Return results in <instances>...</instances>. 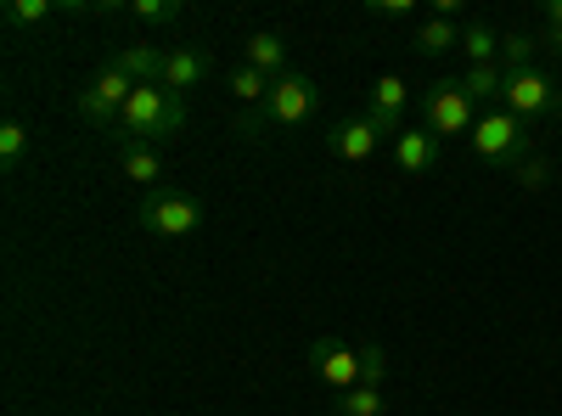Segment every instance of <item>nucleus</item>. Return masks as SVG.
I'll return each instance as SVG.
<instances>
[{
  "mask_svg": "<svg viewBox=\"0 0 562 416\" xmlns=\"http://www.w3.org/2000/svg\"><path fill=\"white\" fill-rule=\"evenodd\" d=\"M180 124H186V97L180 90H169V85H135V97L124 102V113H119V142H164V135H180Z\"/></svg>",
  "mask_w": 562,
  "mask_h": 416,
  "instance_id": "f257e3e1",
  "label": "nucleus"
},
{
  "mask_svg": "<svg viewBox=\"0 0 562 416\" xmlns=\"http://www.w3.org/2000/svg\"><path fill=\"white\" fill-rule=\"evenodd\" d=\"M467 142H473V153H479V164H490V169H518L529 153H540L535 147V130L529 124H518L506 108H490V113H479V124H473V135H467Z\"/></svg>",
  "mask_w": 562,
  "mask_h": 416,
  "instance_id": "f03ea898",
  "label": "nucleus"
},
{
  "mask_svg": "<svg viewBox=\"0 0 562 416\" xmlns=\"http://www.w3.org/2000/svg\"><path fill=\"white\" fill-rule=\"evenodd\" d=\"M135 220H140L147 237H175L180 243V237H192V231L203 225V203L192 192H180V187H158V192L140 198Z\"/></svg>",
  "mask_w": 562,
  "mask_h": 416,
  "instance_id": "7ed1b4c3",
  "label": "nucleus"
},
{
  "mask_svg": "<svg viewBox=\"0 0 562 416\" xmlns=\"http://www.w3.org/2000/svg\"><path fill=\"white\" fill-rule=\"evenodd\" d=\"M506 74V68H501ZM557 79L535 63V68H518V74H506V85H501V108L518 119V124H540V119H551V108H557Z\"/></svg>",
  "mask_w": 562,
  "mask_h": 416,
  "instance_id": "20e7f679",
  "label": "nucleus"
},
{
  "mask_svg": "<svg viewBox=\"0 0 562 416\" xmlns=\"http://www.w3.org/2000/svg\"><path fill=\"white\" fill-rule=\"evenodd\" d=\"M422 130L428 135H473V124H479V108H473V97L461 90V79H434L428 90H422Z\"/></svg>",
  "mask_w": 562,
  "mask_h": 416,
  "instance_id": "39448f33",
  "label": "nucleus"
},
{
  "mask_svg": "<svg viewBox=\"0 0 562 416\" xmlns=\"http://www.w3.org/2000/svg\"><path fill=\"white\" fill-rule=\"evenodd\" d=\"M321 108V90H315V79H304V74H281L276 85H270V97H265V113H270V124H304L310 113Z\"/></svg>",
  "mask_w": 562,
  "mask_h": 416,
  "instance_id": "423d86ee",
  "label": "nucleus"
},
{
  "mask_svg": "<svg viewBox=\"0 0 562 416\" xmlns=\"http://www.w3.org/2000/svg\"><path fill=\"white\" fill-rule=\"evenodd\" d=\"M304 360L315 366V378L333 383L338 394L360 389V349H349V344H338V338H310Z\"/></svg>",
  "mask_w": 562,
  "mask_h": 416,
  "instance_id": "0eeeda50",
  "label": "nucleus"
},
{
  "mask_svg": "<svg viewBox=\"0 0 562 416\" xmlns=\"http://www.w3.org/2000/svg\"><path fill=\"white\" fill-rule=\"evenodd\" d=\"M371 124H378L383 135H405V113H411V90L400 74H383L378 85H371Z\"/></svg>",
  "mask_w": 562,
  "mask_h": 416,
  "instance_id": "6e6552de",
  "label": "nucleus"
},
{
  "mask_svg": "<svg viewBox=\"0 0 562 416\" xmlns=\"http://www.w3.org/2000/svg\"><path fill=\"white\" fill-rule=\"evenodd\" d=\"M378 142H383V130L371 124V113H360V119H344L333 135H326V153L344 158V164H366L371 153H378Z\"/></svg>",
  "mask_w": 562,
  "mask_h": 416,
  "instance_id": "1a4fd4ad",
  "label": "nucleus"
},
{
  "mask_svg": "<svg viewBox=\"0 0 562 416\" xmlns=\"http://www.w3.org/2000/svg\"><path fill=\"white\" fill-rule=\"evenodd\" d=\"M394 169L400 175H434L439 169V135H428V130L394 135Z\"/></svg>",
  "mask_w": 562,
  "mask_h": 416,
  "instance_id": "9d476101",
  "label": "nucleus"
},
{
  "mask_svg": "<svg viewBox=\"0 0 562 416\" xmlns=\"http://www.w3.org/2000/svg\"><path fill=\"white\" fill-rule=\"evenodd\" d=\"M209 74H214V63L198 52V45H175V52L164 57V79L158 85H169V90H180V97H186V90H198Z\"/></svg>",
  "mask_w": 562,
  "mask_h": 416,
  "instance_id": "9b49d317",
  "label": "nucleus"
},
{
  "mask_svg": "<svg viewBox=\"0 0 562 416\" xmlns=\"http://www.w3.org/2000/svg\"><path fill=\"white\" fill-rule=\"evenodd\" d=\"M119 169H124V180H135V187H147V192L164 187V158L147 142H119Z\"/></svg>",
  "mask_w": 562,
  "mask_h": 416,
  "instance_id": "f8f14e48",
  "label": "nucleus"
},
{
  "mask_svg": "<svg viewBox=\"0 0 562 416\" xmlns=\"http://www.w3.org/2000/svg\"><path fill=\"white\" fill-rule=\"evenodd\" d=\"M243 63L248 68H259L265 79H281V74H288V40H281V34H248V45H243Z\"/></svg>",
  "mask_w": 562,
  "mask_h": 416,
  "instance_id": "ddd939ff",
  "label": "nucleus"
},
{
  "mask_svg": "<svg viewBox=\"0 0 562 416\" xmlns=\"http://www.w3.org/2000/svg\"><path fill=\"white\" fill-rule=\"evenodd\" d=\"M85 90H90V97H97V102H108L113 113H124V102L135 97V79H130V74H124V68H119V63L108 57V63H102L97 74H90V85H85Z\"/></svg>",
  "mask_w": 562,
  "mask_h": 416,
  "instance_id": "4468645a",
  "label": "nucleus"
},
{
  "mask_svg": "<svg viewBox=\"0 0 562 416\" xmlns=\"http://www.w3.org/2000/svg\"><path fill=\"white\" fill-rule=\"evenodd\" d=\"M411 52L416 57H445V52H461V29L450 23V18H428V23H422L416 34H411Z\"/></svg>",
  "mask_w": 562,
  "mask_h": 416,
  "instance_id": "2eb2a0df",
  "label": "nucleus"
},
{
  "mask_svg": "<svg viewBox=\"0 0 562 416\" xmlns=\"http://www.w3.org/2000/svg\"><path fill=\"white\" fill-rule=\"evenodd\" d=\"M164 57H169V52H158V45H119V52H113V63H119L135 85H158V79H164Z\"/></svg>",
  "mask_w": 562,
  "mask_h": 416,
  "instance_id": "dca6fc26",
  "label": "nucleus"
},
{
  "mask_svg": "<svg viewBox=\"0 0 562 416\" xmlns=\"http://www.w3.org/2000/svg\"><path fill=\"white\" fill-rule=\"evenodd\" d=\"M57 12H63V0H7V7H0V23H7L12 34H29L40 23H52Z\"/></svg>",
  "mask_w": 562,
  "mask_h": 416,
  "instance_id": "f3484780",
  "label": "nucleus"
},
{
  "mask_svg": "<svg viewBox=\"0 0 562 416\" xmlns=\"http://www.w3.org/2000/svg\"><path fill=\"white\" fill-rule=\"evenodd\" d=\"M461 52H467V63H473V68H495L501 63V34L490 23H467L461 29Z\"/></svg>",
  "mask_w": 562,
  "mask_h": 416,
  "instance_id": "a211bd4d",
  "label": "nucleus"
},
{
  "mask_svg": "<svg viewBox=\"0 0 562 416\" xmlns=\"http://www.w3.org/2000/svg\"><path fill=\"white\" fill-rule=\"evenodd\" d=\"M270 85H276V79H265V74H259V68H248V63H237V68L225 74V90H231V97H237L243 108H254V102L265 108V97H270Z\"/></svg>",
  "mask_w": 562,
  "mask_h": 416,
  "instance_id": "6ab92c4d",
  "label": "nucleus"
},
{
  "mask_svg": "<svg viewBox=\"0 0 562 416\" xmlns=\"http://www.w3.org/2000/svg\"><path fill=\"white\" fill-rule=\"evenodd\" d=\"M501 85H506L501 63H495V68H467V74H461V90H467V97H473V108H484V113H490V102H501Z\"/></svg>",
  "mask_w": 562,
  "mask_h": 416,
  "instance_id": "aec40b11",
  "label": "nucleus"
},
{
  "mask_svg": "<svg viewBox=\"0 0 562 416\" xmlns=\"http://www.w3.org/2000/svg\"><path fill=\"white\" fill-rule=\"evenodd\" d=\"M383 411H389V400H383V389H371V383L338 394V405H333V416H383Z\"/></svg>",
  "mask_w": 562,
  "mask_h": 416,
  "instance_id": "412c9836",
  "label": "nucleus"
},
{
  "mask_svg": "<svg viewBox=\"0 0 562 416\" xmlns=\"http://www.w3.org/2000/svg\"><path fill=\"white\" fill-rule=\"evenodd\" d=\"M535 52H540V34H501V68L506 74L535 68Z\"/></svg>",
  "mask_w": 562,
  "mask_h": 416,
  "instance_id": "4be33fe9",
  "label": "nucleus"
},
{
  "mask_svg": "<svg viewBox=\"0 0 562 416\" xmlns=\"http://www.w3.org/2000/svg\"><path fill=\"white\" fill-rule=\"evenodd\" d=\"M512 180H518L524 192H546V187H551V158H546V153H529L518 169H512Z\"/></svg>",
  "mask_w": 562,
  "mask_h": 416,
  "instance_id": "5701e85b",
  "label": "nucleus"
},
{
  "mask_svg": "<svg viewBox=\"0 0 562 416\" xmlns=\"http://www.w3.org/2000/svg\"><path fill=\"white\" fill-rule=\"evenodd\" d=\"M124 12L135 23H175L180 18V0H124Z\"/></svg>",
  "mask_w": 562,
  "mask_h": 416,
  "instance_id": "b1692460",
  "label": "nucleus"
},
{
  "mask_svg": "<svg viewBox=\"0 0 562 416\" xmlns=\"http://www.w3.org/2000/svg\"><path fill=\"white\" fill-rule=\"evenodd\" d=\"M23 147H29V124H23V119H7V124H0V164L18 169Z\"/></svg>",
  "mask_w": 562,
  "mask_h": 416,
  "instance_id": "393cba45",
  "label": "nucleus"
},
{
  "mask_svg": "<svg viewBox=\"0 0 562 416\" xmlns=\"http://www.w3.org/2000/svg\"><path fill=\"white\" fill-rule=\"evenodd\" d=\"M74 108H79V119H85V124H97V130H108V135L119 130V113H113L108 102H97L90 90H79V97H74Z\"/></svg>",
  "mask_w": 562,
  "mask_h": 416,
  "instance_id": "a878e982",
  "label": "nucleus"
},
{
  "mask_svg": "<svg viewBox=\"0 0 562 416\" xmlns=\"http://www.w3.org/2000/svg\"><path fill=\"white\" fill-rule=\"evenodd\" d=\"M383 378H389V355H383V344H366V349H360V383L383 389Z\"/></svg>",
  "mask_w": 562,
  "mask_h": 416,
  "instance_id": "bb28decb",
  "label": "nucleus"
},
{
  "mask_svg": "<svg viewBox=\"0 0 562 416\" xmlns=\"http://www.w3.org/2000/svg\"><path fill=\"white\" fill-rule=\"evenodd\" d=\"M231 124H237V135H243V142H265V135L276 130L265 108H259V113H254V108H243V113H237V119H231Z\"/></svg>",
  "mask_w": 562,
  "mask_h": 416,
  "instance_id": "cd10ccee",
  "label": "nucleus"
},
{
  "mask_svg": "<svg viewBox=\"0 0 562 416\" xmlns=\"http://www.w3.org/2000/svg\"><path fill=\"white\" fill-rule=\"evenodd\" d=\"M371 12L378 18H411V0H371Z\"/></svg>",
  "mask_w": 562,
  "mask_h": 416,
  "instance_id": "c85d7f7f",
  "label": "nucleus"
},
{
  "mask_svg": "<svg viewBox=\"0 0 562 416\" xmlns=\"http://www.w3.org/2000/svg\"><path fill=\"white\" fill-rule=\"evenodd\" d=\"M540 52L562 57V23H546V29H540Z\"/></svg>",
  "mask_w": 562,
  "mask_h": 416,
  "instance_id": "c756f323",
  "label": "nucleus"
},
{
  "mask_svg": "<svg viewBox=\"0 0 562 416\" xmlns=\"http://www.w3.org/2000/svg\"><path fill=\"white\" fill-rule=\"evenodd\" d=\"M546 23H562V0H546Z\"/></svg>",
  "mask_w": 562,
  "mask_h": 416,
  "instance_id": "7c9ffc66",
  "label": "nucleus"
},
{
  "mask_svg": "<svg viewBox=\"0 0 562 416\" xmlns=\"http://www.w3.org/2000/svg\"><path fill=\"white\" fill-rule=\"evenodd\" d=\"M551 119H562V90H557V108H551Z\"/></svg>",
  "mask_w": 562,
  "mask_h": 416,
  "instance_id": "2f4dec72",
  "label": "nucleus"
},
{
  "mask_svg": "<svg viewBox=\"0 0 562 416\" xmlns=\"http://www.w3.org/2000/svg\"><path fill=\"white\" fill-rule=\"evenodd\" d=\"M557 416H562V411H557Z\"/></svg>",
  "mask_w": 562,
  "mask_h": 416,
  "instance_id": "473e14b6",
  "label": "nucleus"
}]
</instances>
